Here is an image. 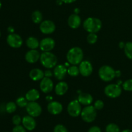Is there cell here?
Returning <instances> with one entry per match:
<instances>
[{"label":"cell","mask_w":132,"mask_h":132,"mask_svg":"<svg viewBox=\"0 0 132 132\" xmlns=\"http://www.w3.org/2000/svg\"><path fill=\"white\" fill-rule=\"evenodd\" d=\"M67 60L72 65L79 64L83 61L84 53L82 49L78 46H74L70 49L67 52Z\"/></svg>","instance_id":"6da1fadb"},{"label":"cell","mask_w":132,"mask_h":132,"mask_svg":"<svg viewBox=\"0 0 132 132\" xmlns=\"http://www.w3.org/2000/svg\"><path fill=\"white\" fill-rule=\"evenodd\" d=\"M82 26L84 29L88 33H97L102 28L103 23L99 18L90 17L84 21Z\"/></svg>","instance_id":"7a4b0ae2"},{"label":"cell","mask_w":132,"mask_h":132,"mask_svg":"<svg viewBox=\"0 0 132 132\" xmlns=\"http://www.w3.org/2000/svg\"><path fill=\"white\" fill-rule=\"evenodd\" d=\"M40 63L46 69H52L57 64L58 59L56 55L51 52H44L41 54Z\"/></svg>","instance_id":"3957f363"},{"label":"cell","mask_w":132,"mask_h":132,"mask_svg":"<svg viewBox=\"0 0 132 132\" xmlns=\"http://www.w3.org/2000/svg\"><path fill=\"white\" fill-rule=\"evenodd\" d=\"M98 75L104 82H110L116 77V70L109 65H103L99 69Z\"/></svg>","instance_id":"277c9868"},{"label":"cell","mask_w":132,"mask_h":132,"mask_svg":"<svg viewBox=\"0 0 132 132\" xmlns=\"http://www.w3.org/2000/svg\"><path fill=\"white\" fill-rule=\"evenodd\" d=\"M81 117L85 122L88 123L92 122L97 117V110L92 105L86 106L82 109Z\"/></svg>","instance_id":"5b68a950"},{"label":"cell","mask_w":132,"mask_h":132,"mask_svg":"<svg viewBox=\"0 0 132 132\" xmlns=\"http://www.w3.org/2000/svg\"><path fill=\"white\" fill-rule=\"evenodd\" d=\"M104 92L108 97L116 99L119 97L122 94V88L117 83L109 84L105 86Z\"/></svg>","instance_id":"8992f818"},{"label":"cell","mask_w":132,"mask_h":132,"mask_svg":"<svg viewBox=\"0 0 132 132\" xmlns=\"http://www.w3.org/2000/svg\"><path fill=\"white\" fill-rule=\"evenodd\" d=\"M82 107L77 99L73 100L69 103L67 106V112L70 116L72 117H77L81 116Z\"/></svg>","instance_id":"52a82bcc"},{"label":"cell","mask_w":132,"mask_h":132,"mask_svg":"<svg viewBox=\"0 0 132 132\" xmlns=\"http://www.w3.org/2000/svg\"><path fill=\"white\" fill-rule=\"evenodd\" d=\"M25 108L27 113L34 118L39 117L42 113V108L41 105L36 101L28 102Z\"/></svg>","instance_id":"ba28073f"},{"label":"cell","mask_w":132,"mask_h":132,"mask_svg":"<svg viewBox=\"0 0 132 132\" xmlns=\"http://www.w3.org/2000/svg\"><path fill=\"white\" fill-rule=\"evenodd\" d=\"M6 43L13 48H19L23 45V41L22 37L18 34H9L6 37Z\"/></svg>","instance_id":"9c48e42d"},{"label":"cell","mask_w":132,"mask_h":132,"mask_svg":"<svg viewBox=\"0 0 132 132\" xmlns=\"http://www.w3.org/2000/svg\"><path fill=\"white\" fill-rule=\"evenodd\" d=\"M55 24L52 21L44 20L39 24V30L43 34L49 35L54 33L55 30Z\"/></svg>","instance_id":"30bf717a"},{"label":"cell","mask_w":132,"mask_h":132,"mask_svg":"<svg viewBox=\"0 0 132 132\" xmlns=\"http://www.w3.org/2000/svg\"><path fill=\"white\" fill-rule=\"evenodd\" d=\"M79 69L81 76L85 77H87L91 76L94 68H93L92 64L89 61L85 60L82 61L79 64Z\"/></svg>","instance_id":"8fae6325"},{"label":"cell","mask_w":132,"mask_h":132,"mask_svg":"<svg viewBox=\"0 0 132 132\" xmlns=\"http://www.w3.org/2000/svg\"><path fill=\"white\" fill-rule=\"evenodd\" d=\"M55 46V41L52 37H45L41 40L39 43V48L43 52H51Z\"/></svg>","instance_id":"7c38bea8"},{"label":"cell","mask_w":132,"mask_h":132,"mask_svg":"<svg viewBox=\"0 0 132 132\" xmlns=\"http://www.w3.org/2000/svg\"><path fill=\"white\" fill-rule=\"evenodd\" d=\"M54 87L52 80L48 77H44L41 80L39 88L41 91L44 94H49L53 90Z\"/></svg>","instance_id":"4fadbf2b"},{"label":"cell","mask_w":132,"mask_h":132,"mask_svg":"<svg viewBox=\"0 0 132 132\" xmlns=\"http://www.w3.org/2000/svg\"><path fill=\"white\" fill-rule=\"evenodd\" d=\"M63 106L61 103L55 101H52L48 103L47 105V110L50 114L54 115H59L63 112Z\"/></svg>","instance_id":"5bb4252c"},{"label":"cell","mask_w":132,"mask_h":132,"mask_svg":"<svg viewBox=\"0 0 132 132\" xmlns=\"http://www.w3.org/2000/svg\"><path fill=\"white\" fill-rule=\"evenodd\" d=\"M54 68L53 73L55 78L59 81L64 79L67 73V67L64 64H57Z\"/></svg>","instance_id":"9a60e30c"},{"label":"cell","mask_w":132,"mask_h":132,"mask_svg":"<svg viewBox=\"0 0 132 132\" xmlns=\"http://www.w3.org/2000/svg\"><path fill=\"white\" fill-rule=\"evenodd\" d=\"M40 56H41V54L39 53V52L36 49H34V50H28L26 53L24 58L27 63L34 64V63H37L39 60Z\"/></svg>","instance_id":"2e32d148"},{"label":"cell","mask_w":132,"mask_h":132,"mask_svg":"<svg viewBox=\"0 0 132 132\" xmlns=\"http://www.w3.org/2000/svg\"><path fill=\"white\" fill-rule=\"evenodd\" d=\"M22 124L24 128L28 131H32L36 127V122L34 117L30 116H24L22 119Z\"/></svg>","instance_id":"e0dca14e"},{"label":"cell","mask_w":132,"mask_h":132,"mask_svg":"<svg viewBox=\"0 0 132 132\" xmlns=\"http://www.w3.org/2000/svg\"><path fill=\"white\" fill-rule=\"evenodd\" d=\"M68 24L72 29H77L81 26V17L76 14H71L68 17Z\"/></svg>","instance_id":"ac0fdd59"},{"label":"cell","mask_w":132,"mask_h":132,"mask_svg":"<svg viewBox=\"0 0 132 132\" xmlns=\"http://www.w3.org/2000/svg\"><path fill=\"white\" fill-rule=\"evenodd\" d=\"M78 101L81 103V105L83 106H88L91 105L93 102V97L91 94H88V93H80L77 98Z\"/></svg>","instance_id":"d6986e66"},{"label":"cell","mask_w":132,"mask_h":132,"mask_svg":"<svg viewBox=\"0 0 132 132\" xmlns=\"http://www.w3.org/2000/svg\"><path fill=\"white\" fill-rule=\"evenodd\" d=\"M29 77L34 81H41L45 77L44 71L39 68H33L29 72Z\"/></svg>","instance_id":"ffe728a7"},{"label":"cell","mask_w":132,"mask_h":132,"mask_svg":"<svg viewBox=\"0 0 132 132\" xmlns=\"http://www.w3.org/2000/svg\"><path fill=\"white\" fill-rule=\"evenodd\" d=\"M68 85L64 81H60L57 82L55 86V94L58 96H63L68 92Z\"/></svg>","instance_id":"44dd1931"},{"label":"cell","mask_w":132,"mask_h":132,"mask_svg":"<svg viewBox=\"0 0 132 132\" xmlns=\"http://www.w3.org/2000/svg\"><path fill=\"white\" fill-rule=\"evenodd\" d=\"M40 97V93L36 89H30L25 94V98L28 102L37 101Z\"/></svg>","instance_id":"7402d4cb"},{"label":"cell","mask_w":132,"mask_h":132,"mask_svg":"<svg viewBox=\"0 0 132 132\" xmlns=\"http://www.w3.org/2000/svg\"><path fill=\"white\" fill-rule=\"evenodd\" d=\"M39 43L40 41H39L36 37L33 36L28 37L26 40V45L30 50H34L39 48Z\"/></svg>","instance_id":"603a6c76"},{"label":"cell","mask_w":132,"mask_h":132,"mask_svg":"<svg viewBox=\"0 0 132 132\" xmlns=\"http://www.w3.org/2000/svg\"><path fill=\"white\" fill-rule=\"evenodd\" d=\"M31 18L34 23L37 24H40L43 21L42 13L39 10H35L32 14Z\"/></svg>","instance_id":"cb8c5ba5"},{"label":"cell","mask_w":132,"mask_h":132,"mask_svg":"<svg viewBox=\"0 0 132 132\" xmlns=\"http://www.w3.org/2000/svg\"><path fill=\"white\" fill-rule=\"evenodd\" d=\"M67 73L71 77H77L80 74L79 67L77 65H70L67 68Z\"/></svg>","instance_id":"d4e9b609"},{"label":"cell","mask_w":132,"mask_h":132,"mask_svg":"<svg viewBox=\"0 0 132 132\" xmlns=\"http://www.w3.org/2000/svg\"><path fill=\"white\" fill-rule=\"evenodd\" d=\"M124 51L126 56L132 60V42H127L125 44Z\"/></svg>","instance_id":"484cf974"},{"label":"cell","mask_w":132,"mask_h":132,"mask_svg":"<svg viewBox=\"0 0 132 132\" xmlns=\"http://www.w3.org/2000/svg\"><path fill=\"white\" fill-rule=\"evenodd\" d=\"M6 111L9 113H12L15 112L17 109V104L16 103L13 101H10L6 104L5 107Z\"/></svg>","instance_id":"4316f807"},{"label":"cell","mask_w":132,"mask_h":132,"mask_svg":"<svg viewBox=\"0 0 132 132\" xmlns=\"http://www.w3.org/2000/svg\"><path fill=\"white\" fill-rule=\"evenodd\" d=\"M15 103H16L17 106L20 107V108H26V106L28 104V101L24 97H19L16 99Z\"/></svg>","instance_id":"83f0119b"},{"label":"cell","mask_w":132,"mask_h":132,"mask_svg":"<svg viewBox=\"0 0 132 132\" xmlns=\"http://www.w3.org/2000/svg\"><path fill=\"white\" fill-rule=\"evenodd\" d=\"M106 132H120V128L115 123H110L106 126Z\"/></svg>","instance_id":"f1b7e54d"},{"label":"cell","mask_w":132,"mask_h":132,"mask_svg":"<svg viewBox=\"0 0 132 132\" xmlns=\"http://www.w3.org/2000/svg\"><path fill=\"white\" fill-rule=\"evenodd\" d=\"M97 39L98 37L96 33H89V34L87 36V37H86L88 43L90 45H94V44L96 43Z\"/></svg>","instance_id":"f546056e"},{"label":"cell","mask_w":132,"mask_h":132,"mask_svg":"<svg viewBox=\"0 0 132 132\" xmlns=\"http://www.w3.org/2000/svg\"><path fill=\"white\" fill-rule=\"evenodd\" d=\"M124 90L127 92H132V79L125 81L122 85Z\"/></svg>","instance_id":"4dcf8cb0"},{"label":"cell","mask_w":132,"mask_h":132,"mask_svg":"<svg viewBox=\"0 0 132 132\" xmlns=\"http://www.w3.org/2000/svg\"><path fill=\"white\" fill-rule=\"evenodd\" d=\"M94 108L97 110H101L103 109L104 106V102L102 100H100V99H98V100L95 101V103H94Z\"/></svg>","instance_id":"1f68e13d"},{"label":"cell","mask_w":132,"mask_h":132,"mask_svg":"<svg viewBox=\"0 0 132 132\" xmlns=\"http://www.w3.org/2000/svg\"><path fill=\"white\" fill-rule=\"evenodd\" d=\"M54 132H68V130L64 125L59 124L54 127Z\"/></svg>","instance_id":"d6a6232c"},{"label":"cell","mask_w":132,"mask_h":132,"mask_svg":"<svg viewBox=\"0 0 132 132\" xmlns=\"http://www.w3.org/2000/svg\"><path fill=\"white\" fill-rule=\"evenodd\" d=\"M12 121L13 125H14L15 126H18V125H20V124L22 122V119L18 115H15L13 116Z\"/></svg>","instance_id":"836d02e7"},{"label":"cell","mask_w":132,"mask_h":132,"mask_svg":"<svg viewBox=\"0 0 132 132\" xmlns=\"http://www.w3.org/2000/svg\"><path fill=\"white\" fill-rule=\"evenodd\" d=\"M12 132H27V130L24 127L21 125H18L15 126L12 129Z\"/></svg>","instance_id":"e575fe53"},{"label":"cell","mask_w":132,"mask_h":132,"mask_svg":"<svg viewBox=\"0 0 132 132\" xmlns=\"http://www.w3.org/2000/svg\"><path fill=\"white\" fill-rule=\"evenodd\" d=\"M44 74L45 77H48V78H50L54 76V73L50 69H46V70L44 71Z\"/></svg>","instance_id":"d590c367"},{"label":"cell","mask_w":132,"mask_h":132,"mask_svg":"<svg viewBox=\"0 0 132 132\" xmlns=\"http://www.w3.org/2000/svg\"><path fill=\"white\" fill-rule=\"evenodd\" d=\"M88 132H102L101 129L97 126H92L90 129L88 130Z\"/></svg>","instance_id":"8d00e7d4"},{"label":"cell","mask_w":132,"mask_h":132,"mask_svg":"<svg viewBox=\"0 0 132 132\" xmlns=\"http://www.w3.org/2000/svg\"><path fill=\"white\" fill-rule=\"evenodd\" d=\"M64 3L66 4H70L72 3H74L76 0H61Z\"/></svg>","instance_id":"74e56055"},{"label":"cell","mask_w":132,"mask_h":132,"mask_svg":"<svg viewBox=\"0 0 132 132\" xmlns=\"http://www.w3.org/2000/svg\"><path fill=\"white\" fill-rule=\"evenodd\" d=\"M45 99H46V101H48V103H50V102L52 101H53V97H52V96H50V95H48V96L46 97Z\"/></svg>","instance_id":"f35d334b"},{"label":"cell","mask_w":132,"mask_h":132,"mask_svg":"<svg viewBox=\"0 0 132 132\" xmlns=\"http://www.w3.org/2000/svg\"><path fill=\"white\" fill-rule=\"evenodd\" d=\"M8 32L10 34L14 33V28H13L12 27H9V28H8Z\"/></svg>","instance_id":"ab89813d"},{"label":"cell","mask_w":132,"mask_h":132,"mask_svg":"<svg viewBox=\"0 0 132 132\" xmlns=\"http://www.w3.org/2000/svg\"><path fill=\"white\" fill-rule=\"evenodd\" d=\"M125 44H126V43H124V42L121 41V42H120L119 43V46L120 48L122 49V48H125Z\"/></svg>","instance_id":"60d3db41"},{"label":"cell","mask_w":132,"mask_h":132,"mask_svg":"<svg viewBox=\"0 0 132 132\" xmlns=\"http://www.w3.org/2000/svg\"><path fill=\"white\" fill-rule=\"evenodd\" d=\"M121 76V72L120 70H116V77H119Z\"/></svg>","instance_id":"b9f144b4"},{"label":"cell","mask_w":132,"mask_h":132,"mask_svg":"<svg viewBox=\"0 0 132 132\" xmlns=\"http://www.w3.org/2000/svg\"><path fill=\"white\" fill-rule=\"evenodd\" d=\"M80 13V9H78V8H76L74 9V14H79Z\"/></svg>","instance_id":"7bdbcfd3"},{"label":"cell","mask_w":132,"mask_h":132,"mask_svg":"<svg viewBox=\"0 0 132 132\" xmlns=\"http://www.w3.org/2000/svg\"><path fill=\"white\" fill-rule=\"evenodd\" d=\"M63 2L61 1V0H57V3L59 5H61L62 4H63Z\"/></svg>","instance_id":"ee69618b"},{"label":"cell","mask_w":132,"mask_h":132,"mask_svg":"<svg viewBox=\"0 0 132 132\" xmlns=\"http://www.w3.org/2000/svg\"><path fill=\"white\" fill-rule=\"evenodd\" d=\"M121 132H132V130H129V129H126V130H124L123 131H122Z\"/></svg>","instance_id":"f6af8a7d"},{"label":"cell","mask_w":132,"mask_h":132,"mask_svg":"<svg viewBox=\"0 0 132 132\" xmlns=\"http://www.w3.org/2000/svg\"><path fill=\"white\" fill-rule=\"evenodd\" d=\"M122 83H123V82H122V81H121V80H119V81H117V85H120V86H121V85H122Z\"/></svg>","instance_id":"bcb514c9"},{"label":"cell","mask_w":132,"mask_h":132,"mask_svg":"<svg viewBox=\"0 0 132 132\" xmlns=\"http://www.w3.org/2000/svg\"><path fill=\"white\" fill-rule=\"evenodd\" d=\"M1 6H2V3H1V1H0V9H1Z\"/></svg>","instance_id":"7dc6e473"},{"label":"cell","mask_w":132,"mask_h":132,"mask_svg":"<svg viewBox=\"0 0 132 132\" xmlns=\"http://www.w3.org/2000/svg\"><path fill=\"white\" fill-rule=\"evenodd\" d=\"M0 37H1V32H0Z\"/></svg>","instance_id":"c3c4849f"}]
</instances>
